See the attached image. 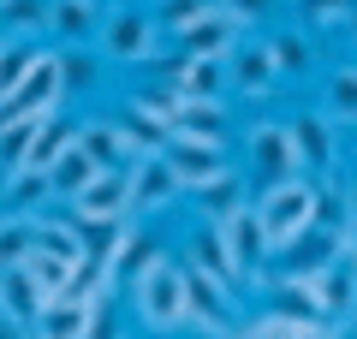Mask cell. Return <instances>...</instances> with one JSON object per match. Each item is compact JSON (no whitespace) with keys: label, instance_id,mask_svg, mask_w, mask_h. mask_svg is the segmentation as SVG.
I'll return each mask as SVG.
<instances>
[{"label":"cell","instance_id":"obj_40","mask_svg":"<svg viewBox=\"0 0 357 339\" xmlns=\"http://www.w3.org/2000/svg\"><path fill=\"white\" fill-rule=\"evenodd\" d=\"M268 6H274V0H227V18L238 30H250V24H262V18H268Z\"/></svg>","mask_w":357,"mask_h":339},{"label":"cell","instance_id":"obj_21","mask_svg":"<svg viewBox=\"0 0 357 339\" xmlns=\"http://www.w3.org/2000/svg\"><path fill=\"white\" fill-rule=\"evenodd\" d=\"M48 30L66 48H84V42H96V30H102V6H96V0H54Z\"/></svg>","mask_w":357,"mask_h":339},{"label":"cell","instance_id":"obj_2","mask_svg":"<svg viewBox=\"0 0 357 339\" xmlns=\"http://www.w3.org/2000/svg\"><path fill=\"white\" fill-rule=\"evenodd\" d=\"M131 292V310H137V322L149 327V333H185L191 327V315H185V280H178V262L167 256V262H155L149 274L137 280Z\"/></svg>","mask_w":357,"mask_h":339},{"label":"cell","instance_id":"obj_11","mask_svg":"<svg viewBox=\"0 0 357 339\" xmlns=\"http://www.w3.org/2000/svg\"><path fill=\"white\" fill-rule=\"evenodd\" d=\"M167 42H173V54H203V60H227V54L244 42V30L227 18V6H215V13H203L197 24L173 30Z\"/></svg>","mask_w":357,"mask_h":339},{"label":"cell","instance_id":"obj_17","mask_svg":"<svg viewBox=\"0 0 357 339\" xmlns=\"http://www.w3.org/2000/svg\"><path fill=\"white\" fill-rule=\"evenodd\" d=\"M0 209H6V214H24V220L48 214V209H54V185H48V173H30V167L6 173V179H0Z\"/></svg>","mask_w":357,"mask_h":339},{"label":"cell","instance_id":"obj_27","mask_svg":"<svg viewBox=\"0 0 357 339\" xmlns=\"http://www.w3.org/2000/svg\"><path fill=\"white\" fill-rule=\"evenodd\" d=\"M96 173H102V167L89 161V155L77 149V137H72V149H66L60 161L48 167V185H54V202H72V197H77V190H84V185H89V179H96Z\"/></svg>","mask_w":357,"mask_h":339},{"label":"cell","instance_id":"obj_33","mask_svg":"<svg viewBox=\"0 0 357 339\" xmlns=\"http://www.w3.org/2000/svg\"><path fill=\"white\" fill-rule=\"evenodd\" d=\"M178 101H185V89H178V84H155V77H149V84H143L137 96H131V107H143L149 119H161V126L173 131V113H178Z\"/></svg>","mask_w":357,"mask_h":339},{"label":"cell","instance_id":"obj_24","mask_svg":"<svg viewBox=\"0 0 357 339\" xmlns=\"http://www.w3.org/2000/svg\"><path fill=\"white\" fill-rule=\"evenodd\" d=\"M48 6L54 0H0V36L6 42H36L48 30Z\"/></svg>","mask_w":357,"mask_h":339},{"label":"cell","instance_id":"obj_15","mask_svg":"<svg viewBox=\"0 0 357 339\" xmlns=\"http://www.w3.org/2000/svg\"><path fill=\"white\" fill-rule=\"evenodd\" d=\"M244 339H328L333 322H321V315H298V310H256L244 315Z\"/></svg>","mask_w":357,"mask_h":339},{"label":"cell","instance_id":"obj_16","mask_svg":"<svg viewBox=\"0 0 357 339\" xmlns=\"http://www.w3.org/2000/svg\"><path fill=\"white\" fill-rule=\"evenodd\" d=\"M72 137H77V126H72V119H66V113H48V119L36 126V137L24 143L18 167H30V173H48V167L60 161L66 149H72ZM18 167H13V173H18ZM0 179H6V173H0Z\"/></svg>","mask_w":357,"mask_h":339},{"label":"cell","instance_id":"obj_25","mask_svg":"<svg viewBox=\"0 0 357 339\" xmlns=\"http://www.w3.org/2000/svg\"><path fill=\"white\" fill-rule=\"evenodd\" d=\"M178 89L185 96H208V101H227V60H203V54H185L178 66Z\"/></svg>","mask_w":357,"mask_h":339},{"label":"cell","instance_id":"obj_38","mask_svg":"<svg viewBox=\"0 0 357 339\" xmlns=\"http://www.w3.org/2000/svg\"><path fill=\"white\" fill-rule=\"evenodd\" d=\"M77 339H126V322H119L114 298L89 303V322H84V333H77Z\"/></svg>","mask_w":357,"mask_h":339},{"label":"cell","instance_id":"obj_6","mask_svg":"<svg viewBox=\"0 0 357 339\" xmlns=\"http://www.w3.org/2000/svg\"><path fill=\"white\" fill-rule=\"evenodd\" d=\"M215 232H220V244H227L238 280H256L268 268V256H274V250H268V239H262V226H256V214H250V202H238L232 214H220Z\"/></svg>","mask_w":357,"mask_h":339},{"label":"cell","instance_id":"obj_32","mask_svg":"<svg viewBox=\"0 0 357 339\" xmlns=\"http://www.w3.org/2000/svg\"><path fill=\"white\" fill-rule=\"evenodd\" d=\"M42 42H0V96H6V89H18L30 77V66L42 60Z\"/></svg>","mask_w":357,"mask_h":339},{"label":"cell","instance_id":"obj_1","mask_svg":"<svg viewBox=\"0 0 357 339\" xmlns=\"http://www.w3.org/2000/svg\"><path fill=\"white\" fill-rule=\"evenodd\" d=\"M316 209H321V179L316 173H286V179H262V190H256L250 214L256 226H262L268 250H280V244H292L304 226H316ZM274 262V256H268Z\"/></svg>","mask_w":357,"mask_h":339},{"label":"cell","instance_id":"obj_13","mask_svg":"<svg viewBox=\"0 0 357 339\" xmlns=\"http://www.w3.org/2000/svg\"><path fill=\"white\" fill-rule=\"evenodd\" d=\"M250 167H256L262 179L304 173V167H298V149H292V131H286V119H256V126H250Z\"/></svg>","mask_w":357,"mask_h":339},{"label":"cell","instance_id":"obj_35","mask_svg":"<svg viewBox=\"0 0 357 339\" xmlns=\"http://www.w3.org/2000/svg\"><path fill=\"white\" fill-rule=\"evenodd\" d=\"M102 54H84V48H60V77H66V96L72 89H89L96 77H102Z\"/></svg>","mask_w":357,"mask_h":339},{"label":"cell","instance_id":"obj_41","mask_svg":"<svg viewBox=\"0 0 357 339\" xmlns=\"http://www.w3.org/2000/svg\"><path fill=\"white\" fill-rule=\"evenodd\" d=\"M345 30H351V36H357V6H351V18H345Z\"/></svg>","mask_w":357,"mask_h":339},{"label":"cell","instance_id":"obj_10","mask_svg":"<svg viewBox=\"0 0 357 339\" xmlns=\"http://www.w3.org/2000/svg\"><path fill=\"white\" fill-rule=\"evenodd\" d=\"M161 155H167V167L178 173V185H185V190H197L203 179H215V173H227V167H232L227 143H203V137H167Z\"/></svg>","mask_w":357,"mask_h":339},{"label":"cell","instance_id":"obj_43","mask_svg":"<svg viewBox=\"0 0 357 339\" xmlns=\"http://www.w3.org/2000/svg\"><path fill=\"white\" fill-rule=\"evenodd\" d=\"M96 6H107V0H96Z\"/></svg>","mask_w":357,"mask_h":339},{"label":"cell","instance_id":"obj_12","mask_svg":"<svg viewBox=\"0 0 357 339\" xmlns=\"http://www.w3.org/2000/svg\"><path fill=\"white\" fill-rule=\"evenodd\" d=\"M274 84H280V72H274V60H268L262 42H238V48L227 54V89H232V96L268 101V96H274Z\"/></svg>","mask_w":357,"mask_h":339},{"label":"cell","instance_id":"obj_29","mask_svg":"<svg viewBox=\"0 0 357 339\" xmlns=\"http://www.w3.org/2000/svg\"><path fill=\"white\" fill-rule=\"evenodd\" d=\"M333 126H357V66H333L328 72V101H321Z\"/></svg>","mask_w":357,"mask_h":339},{"label":"cell","instance_id":"obj_30","mask_svg":"<svg viewBox=\"0 0 357 339\" xmlns=\"http://www.w3.org/2000/svg\"><path fill=\"white\" fill-rule=\"evenodd\" d=\"M126 226H131V220H72V232H77V244H84L89 262H114Z\"/></svg>","mask_w":357,"mask_h":339},{"label":"cell","instance_id":"obj_39","mask_svg":"<svg viewBox=\"0 0 357 339\" xmlns=\"http://www.w3.org/2000/svg\"><path fill=\"white\" fill-rule=\"evenodd\" d=\"M357 0H298V13H304V24H345L351 18Z\"/></svg>","mask_w":357,"mask_h":339},{"label":"cell","instance_id":"obj_42","mask_svg":"<svg viewBox=\"0 0 357 339\" xmlns=\"http://www.w3.org/2000/svg\"><path fill=\"white\" fill-rule=\"evenodd\" d=\"M215 6H227V0H215Z\"/></svg>","mask_w":357,"mask_h":339},{"label":"cell","instance_id":"obj_20","mask_svg":"<svg viewBox=\"0 0 357 339\" xmlns=\"http://www.w3.org/2000/svg\"><path fill=\"white\" fill-rule=\"evenodd\" d=\"M84 322H89V303L72 298V292H54V298H42L30 333H36V339H77V333H84Z\"/></svg>","mask_w":357,"mask_h":339},{"label":"cell","instance_id":"obj_26","mask_svg":"<svg viewBox=\"0 0 357 339\" xmlns=\"http://www.w3.org/2000/svg\"><path fill=\"white\" fill-rule=\"evenodd\" d=\"M36 310H42V286L24 274V268H6L0 274V315H13V322H36Z\"/></svg>","mask_w":357,"mask_h":339},{"label":"cell","instance_id":"obj_23","mask_svg":"<svg viewBox=\"0 0 357 339\" xmlns=\"http://www.w3.org/2000/svg\"><path fill=\"white\" fill-rule=\"evenodd\" d=\"M185 197L197 202V214H203V220H220V214H232V209L244 202V173H238V167H227V173L203 179V185L185 190Z\"/></svg>","mask_w":357,"mask_h":339},{"label":"cell","instance_id":"obj_44","mask_svg":"<svg viewBox=\"0 0 357 339\" xmlns=\"http://www.w3.org/2000/svg\"><path fill=\"white\" fill-rule=\"evenodd\" d=\"M0 42H6V36H0Z\"/></svg>","mask_w":357,"mask_h":339},{"label":"cell","instance_id":"obj_22","mask_svg":"<svg viewBox=\"0 0 357 339\" xmlns=\"http://www.w3.org/2000/svg\"><path fill=\"white\" fill-rule=\"evenodd\" d=\"M185 262H197L203 274L227 280V286H244V280H238V268H232V256H227V244H220V232H215V220H197L191 244H185Z\"/></svg>","mask_w":357,"mask_h":339},{"label":"cell","instance_id":"obj_7","mask_svg":"<svg viewBox=\"0 0 357 339\" xmlns=\"http://www.w3.org/2000/svg\"><path fill=\"white\" fill-rule=\"evenodd\" d=\"M298 286L310 292V310L321 315V322H345V315L357 310V274H351V262H328V268H316V274H298Z\"/></svg>","mask_w":357,"mask_h":339},{"label":"cell","instance_id":"obj_36","mask_svg":"<svg viewBox=\"0 0 357 339\" xmlns=\"http://www.w3.org/2000/svg\"><path fill=\"white\" fill-rule=\"evenodd\" d=\"M24 274L42 286V298H54V292L72 286V262H60V256H42V250H30V256H24Z\"/></svg>","mask_w":357,"mask_h":339},{"label":"cell","instance_id":"obj_4","mask_svg":"<svg viewBox=\"0 0 357 339\" xmlns=\"http://www.w3.org/2000/svg\"><path fill=\"white\" fill-rule=\"evenodd\" d=\"M126 185H131V220L167 214L173 202H185V185H178V173L167 167V155H137V161L126 167Z\"/></svg>","mask_w":357,"mask_h":339},{"label":"cell","instance_id":"obj_34","mask_svg":"<svg viewBox=\"0 0 357 339\" xmlns=\"http://www.w3.org/2000/svg\"><path fill=\"white\" fill-rule=\"evenodd\" d=\"M24 256H30V220L0 209V274L6 268H24Z\"/></svg>","mask_w":357,"mask_h":339},{"label":"cell","instance_id":"obj_19","mask_svg":"<svg viewBox=\"0 0 357 339\" xmlns=\"http://www.w3.org/2000/svg\"><path fill=\"white\" fill-rule=\"evenodd\" d=\"M77 149L102 167V173H114V167H131V161H137V155H131V143H126V131H119L114 119H84V126H77Z\"/></svg>","mask_w":357,"mask_h":339},{"label":"cell","instance_id":"obj_37","mask_svg":"<svg viewBox=\"0 0 357 339\" xmlns=\"http://www.w3.org/2000/svg\"><path fill=\"white\" fill-rule=\"evenodd\" d=\"M203 13H215V0H155V24H161V36L197 24Z\"/></svg>","mask_w":357,"mask_h":339},{"label":"cell","instance_id":"obj_8","mask_svg":"<svg viewBox=\"0 0 357 339\" xmlns=\"http://www.w3.org/2000/svg\"><path fill=\"white\" fill-rule=\"evenodd\" d=\"M286 131H292V149H298V167L304 173H316V179L340 173V149H333V119L328 113H292Z\"/></svg>","mask_w":357,"mask_h":339},{"label":"cell","instance_id":"obj_31","mask_svg":"<svg viewBox=\"0 0 357 339\" xmlns=\"http://www.w3.org/2000/svg\"><path fill=\"white\" fill-rule=\"evenodd\" d=\"M262 48H268V60H274V72H280V77L310 72V36H304V30H274Z\"/></svg>","mask_w":357,"mask_h":339},{"label":"cell","instance_id":"obj_3","mask_svg":"<svg viewBox=\"0 0 357 339\" xmlns=\"http://www.w3.org/2000/svg\"><path fill=\"white\" fill-rule=\"evenodd\" d=\"M96 42H102L96 54H102L107 66H143L149 54H161V24H155V13H143V6H126V0H119L114 13H102Z\"/></svg>","mask_w":357,"mask_h":339},{"label":"cell","instance_id":"obj_5","mask_svg":"<svg viewBox=\"0 0 357 339\" xmlns=\"http://www.w3.org/2000/svg\"><path fill=\"white\" fill-rule=\"evenodd\" d=\"M345 256V232H333V226H304L292 244H280L274 250V262H268V274L280 280H298V274H316V268L340 262Z\"/></svg>","mask_w":357,"mask_h":339},{"label":"cell","instance_id":"obj_9","mask_svg":"<svg viewBox=\"0 0 357 339\" xmlns=\"http://www.w3.org/2000/svg\"><path fill=\"white\" fill-rule=\"evenodd\" d=\"M72 220H131V185H126V167L114 173H96L72 202H66Z\"/></svg>","mask_w":357,"mask_h":339},{"label":"cell","instance_id":"obj_18","mask_svg":"<svg viewBox=\"0 0 357 339\" xmlns=\"http://www.w3.org/2000/svg\"><path fill=\"white\" fill-rule=\"evenodd\" d=\"M227 101H208V96H185L173 113V137H203V143H227Z\"/></svg>","mask_w":357,"mask_h":339},{"label":"cell","instance_id":"obj_28","mask_svg":"<svg viewBox=\"0 0 357 339\" xmlns=\"http://www.w3.org/2000/svg\"><path fill=\"white\" fill-rule=\"evenodd\" d=\"M114 126L126 131V143H131V155H161V143L173 137V131H167L161 119H149V113H143V107H131V101H126V107L114 113Z\"/></svg>","mask_w":357,"mask_h":339},{"label":"cell","instance_id":"obj_14","mask_svg":"<svg viewBox=\"0 0 357 339\" xmlns=\"http://www.w3.org/2000/svg\"><path fill=\"white\" fill-rule=\"evenodd\" d=\"M155 262H167V244L131 220V226H126V239H119V250H114V262H107V280H114V292H119V286H137V280L149 274Z\"/></svg>","mask_w":357,"mask_h":339}]
</instances>
